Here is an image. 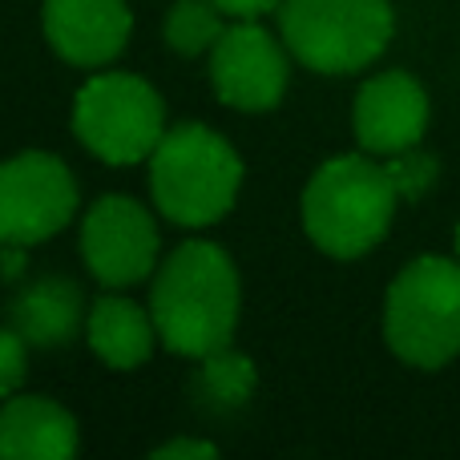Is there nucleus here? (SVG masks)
Masks as SVG:
<instances>
[{
  "mask_svg": "<svg viewBox=\"0 0 460 460\" xmlns=\"http://www.w3.org/2000/svg\"><path fill=\"white\" fill-rule=\"evenodd\" d=\"M388 162V174L392 182H396L400 199H420V194H429V186L437 182V158L432 154H424L420 146H412V150L396 154V158H384Z\"/></svg>",
  "mask_w": 460,
  "mask_h": 460,
  "instance_id": "17",
  "label": "nucleus"
},
{
  "mask_svg": "<svg viewBox=\"0 0 460 460\" xmlns=\"http://www.w3.org/2000/svg\"><path fill=\"white\" fill-rule=\"evenodd\" d=\"M254 388H259V367H254L251 356L234 351V343L194 359L190 392H194V404L207 408V412H218V416L238 412L243 404H251Z\"/></svg>",
  "mask_w": 460,
  "mask_h": 460,
  "instance_id": "15",
  "label": "nucleus"
},
{
  "mask_svg": "<svg viewBox=\"0 0 460 460\" xmlns=\"http://www.w3.org/2000/svg\"><path fill=\"white\" fill-rule=\"evenodd\" d=\"M89 299L69 275H37L16 287L4 319L29 340V348H65L85 335Z\"/></svg>",
  "mask_w": 460,
  "mask_h": 460,
  "instance_id": "13",
  "label": "nucleus"
},
{
  "mask_svg": "<svg viewBox=\"0 0 460 460\" xmlns=\"http://www.w3.org/2000/svg\"><path fill=\"white\" fill-rule=\"evenodd\" d=\"M24 267H29V246L0 243V270H4V279H24Z\"/></svg>",
  "mask_w": 460,
  "mask_h": 460,
  "instance_id": "21",
  "label": "nucleus"
},
{
  "mask_svg": "<svg viewBox=\"0 0 460 460\" xmlns=\"http://www.w3.org/2000/svg\"><path fill=\"white\" fill-rule=\"evenodd\" d=\"M291 49L279 32L254 21H230L207 53V77L215 97L234 113H270L291 89Z\"/></svg>",
  "mask_w": 460,
  "mask_h": 460,
  "instance_id": "9",
  "label": "nucleus"
},
{
  "mask_svg": "<svg viewBox=\"0 0 460 460\" xmlns=\"http://www.w3.org/2000/svg\"><path fill=\"white\" fill-rule=\"evenodd\" d=\"M45 45L73 69H110L134 37L129 0H40Z\"/></svg>",
  "mask_w": 460,
  "mask_h": 460,
  "instance_id": "11",
  "label": "nucleus"
},
{
  "mask_svg": "<svg viewBox=\"0 0 460 460\" xmlns=\"http://www.w3.org/2000/svg\"><path fill=\"white\" fill-rule=\"evenodd\" d=\"M85 343L110 372H137L150 364L158 348V327H154L150 303L129 299L126 291L105 287L85 315Z\"/></svg>",
  "mask_w": 460,
  "mask_h": 460,
  "instance_id": "14",
  "label": "nucleus"
},
{
  "mask_svg": "<svg viewBox=\"0 0 460 460\" xmlns=\"http://www.w3.org/2000/svg\"><path fill=\"white\" fill-rule=\"evenodd\" d=\"M69 129L105 166H146L166 137V97L142 73L93 69L73 93Z\"/></svg>",
  "mask_w": 460,
  "mask_h": 460,
  "instance_id": "5",
  "label": "nucleus"
},
{
  "mask_svg": "<svg viewBox=\"0 0 460 460\" xmlns=\"http://www.w3.org/2000/svg\"><path fill=\"white\" fill-rule=\"evenodd\" d=\"M388 162L372 154H335L311 170L299 194V223L307 243L327 259H364L388 238L400 207Z\"/></svg>",
  "mask_w": 460,
  "mask_h": 460,
  "instance_id": "2",
  "label": "nucleus"
},
{
  "mask_svg": "<svg viewBox=\"0 0 460 460\" xmlns=\"http://www.w3.org/2000/svg\"><path fill=\"white\" fill-rule=\"evenodd\" d=\"M210 456H218V445L202 437H170L150 448V460H210Z\"/></svg>",
  "mask_w": 460,
  "mask_h": 460,
  "instance_id": "19",
  "label": "nucleus"
},
{
  "mask_svg": "<svg viewBox=\"0 0 460 460\" xmlns=\"http://www.w3.org/2000/svg\"><path fill=\"white\" fill-rule=\"evenodd\" d=\"M218 8L230 16V21H254V16H267V13H279L283 0H215Z\"/></svg>",
  "mask_w": 460,
  "mask_h": 460,
  "instance_id": "20",
  "label": "nucleus"
},
{
  "mask_svg": "<svg viewBox=\"0 0 460 460\" xmlns=\"http://www.w3.org/2000/svg\"><path fill=\"white\" fill-rule=\"evenodd\" d=\"M456 259H460V226H456Z\"/></svg>",
  "mask_w": 460,
  "mask_h": 460,
  "instance_id": "22",
  "label": "nucleus"
},
{
  "mask_svg": "<svg viewBox=\"0 0 460 460\" xmlns=\"http://www.w3.org/2000/svg\"><path fill=\"white\" fill-rule=\"evenodd\" d=\"M384 343L400 364L440 372L460 356V259L420 254L384 295Z\"/></svg>",
  "mask_w": 460,
  "mask_h": 460,
  "instance_id": "4",
  "label": "nucleus"
},
{
  "mask_svg": "<svg viewBox=\"0 0 460 460\" xmlns=\"http://www.w3.org/2000/svg\"><path fill=\"white\" fill-rule=\"evenodd\" d=\"M230 24V16L215 0H174L166 8V21H162V40L174 57H207L218 45L223 29Z\"/></svg>",
  "mask_w": 460,
  "mask_h": 460,
  "instance_id": "16",
  "label": "nucleus"
},
{
  "mask_svg": "<svg viewBox=\"0 0 460 460\" xmlns=\"http://www.w3.org/2000/svg\"><path fill=\"white\" fill-rule=\"evenodd\" d=\"M150 315L170 356L202 359L234 343L243 319V279L215 238H182L150 279Z\"/></svg>",
  "mask_w": 460,
  "mask_h": 460,
  "instance_id": "1",
  "label": "nucleus"
},
{
  "mask_svg": "<svg viewBox=\"0 0 460 460\" xmlns=\"http://www.w3.org/2000/svg\"><path fill=\"white\" fill-rule=\"evenodd\" d=\"M81 186L53 150H21L0 162V243L40 246L77 218Z\"/></svg>",
  "mask_w": 460,
  "mask_h": 460,
  "instance_id": "8",
  "label": "nucleus"
},
{
  "mask_svg": "<svg viewBox=\"0 0 460 460\" xmlns=\"http://www.w3.org/2000/svg\"><path fill=\"white\" fill-rule=\"evenodd\" d=\"M77 448V416L61 400L40 392L0 400V460H69Z\"/></svg>",
  "mask_w": 460,
  "mask_h": 460,
  "instance_id": "12",
  "label": "nucleus"
},
{
  "mask_svg": "<svg viewBox=\"0 0 460 460\" xmlns=\"http://www.w3.org/2000/svg\"><path fill=\"white\" fill-rule=\"evenodd\" d=\"M246 182V162L207 121H178L146 162L150 202L182 230L218 226L234 210Z\"/></svg>",
  "mask_w": 460,
  "mask_h": 460,
  "instance_id": "3",
  "label": "nucleus"
},
{
  "mask_svg": "<svg viewBox=\"0 0 460 460\" xmlns=\"http://www.w3.org/2000/svg\"><path fill=\"white\" fill-rule=\"evenodd\" d=\"M154 215L158 210L134 194H102L89 202L77 226V254L102 287L129 291L154 279L162 262V226Z\"/></svg>",
  "mask_w": 460,
  "mask_h": 460,
  "instance_id": "7",
  "label": "nucleus"
},
{
  "mask_svg": "<svg viewBox=\"0 0 460 460\" xmlns=\"http://www.w3.org/2000/svg\"><path fill=\"white\" fill-rule=\"evenodd\" d=\"M429 93L404 69L372 73L356 89L351 102V134L359 150L372 158H396V154L420 146L429 129Z\"/></svg>",
  "mask_w": 460,
  "mask_h": 460,
  "instance_id": "10",
  "label": "nucleus"
},
{
  "mask_svg": "<svg viewBox=\"0 0 460 460\" xmlns=\"http://www.w3.org/2000/svg\"><path fill=\"white\" fill-rule=\"evenodd\" d=\"M29 380V340L13 323L0 327V400L16 396Z\"/></svg>",
  "mask_w": 460,
  "mask_h": 460,
  "instance_id": "18",
  "label": "nucleus"
},
{
  "mask_svg": "<svg viewBox=\"0 0 460 460\" xmlns=\"http://www.w3.org/2000/svg\"><path fill=\"white\" fill-rule=\"evenodd\" d=\"M275 16L291 57L319 77L372 69L396 37L392 0H283Z\"/></svg>",
  "mask_w": 460,
  "mask_h": 460,
  "instance_id": "6",
  "label": "nucleus"
}]
</instances>
